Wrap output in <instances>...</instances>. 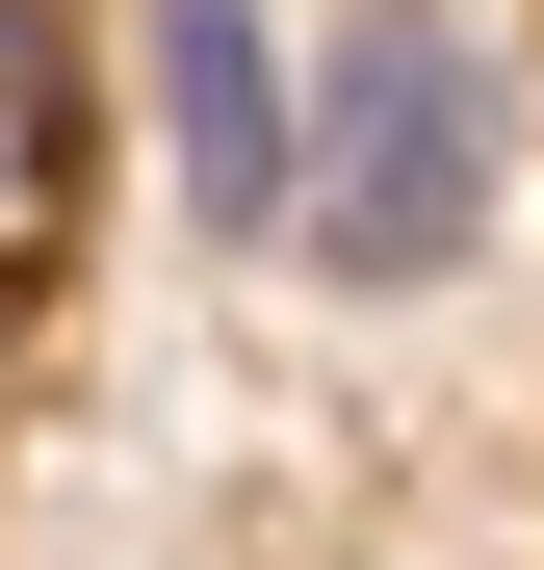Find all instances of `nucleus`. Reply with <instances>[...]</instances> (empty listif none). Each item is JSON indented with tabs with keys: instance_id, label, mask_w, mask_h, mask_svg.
<instances>
[{
	"instance_id": "f03ea898",
	"label": "nucleus",
	"mask_w": 544,
	"mask_h": 570,
	"mask_svg": "<svg viewBox=\"0 0 544 570\" xmlns=\"http://www.w3.org/2000/svg\"><path fill=\"white\" fill-rule=\"evenodd\" d=\"M156 105H181V208L286 234V27L259 0H156Z\"/></svg>"
},
{
	"instance_id": "f257e3e1",
	"label": "nucleus",
	"mask_w": 544,
	"mask_h": 570,
	"mask_svg": "<svg viewBox=\"0 0 544 570\" xmlns=\"http://www.w3.org/2000/svg\"><path fill=\"white\" fill-rule=\"evenodd\" d=\"M518 208V78L467 0H337V52L286 78V234L337 285H467Z\"/></svg>"
},
{
	"instance_id": "7ed1b4c3",
	"label": "nucleus",
	"mask_w": 544,
	"mask_h": 570,
	"mask_svg": "<svg viewBox=\"0 0 544 570\" xmlns=\"http://www.w3.org/2000/svg\"><path fill=\"white\" fill-rule=\"evenodd\" d=\"M78 181H105V78H78V0H0V259L78 234Z\"/></svg>"
}]
</instances>
